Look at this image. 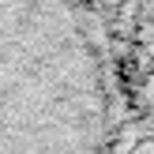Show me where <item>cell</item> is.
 Segmentation results:
<instances>
[{
  "label": "cell",
  "instance_id": "obj_1",
  "mask_svg": "<svg viewBox=\"0 0 154 154\" xmlns=\"http://www.w3.org/2000/svg\"><path fill=\"white\" fill-rule=\"evenodd\" d=\"M128 98L94 0H0V154H124Z\"/></svg>",
  "mask_w": 154,
  "mask_h": 154
}]
</instances>
